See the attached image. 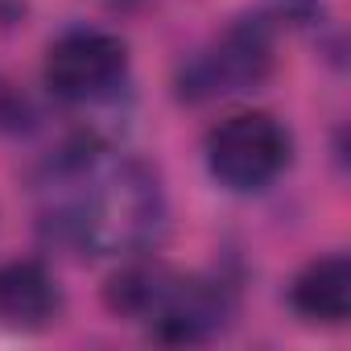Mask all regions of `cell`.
Wrapping results in <instances>:
<instances>
[{"label": "cell", "instance_id": "3", "mask_svg": "<svg viewBox=\"0 0 351 351\" xmlns=\"http://www.w3.org/2000/svg\"><path fill=\"white\" fill-rule=\"evenodd\" d=\"M128 75V46L104 29H66L50 42L42 79L62 104H95L108 99Z\"/></svg>", "mask_w": 351, "mask_h": 351}, {"label": "cell", "instance_id": "5", "mask_svg": "<svg viewBox=\"0 0 351 351\" xmlns=\"http://www.w3.org/2000/svg\"><path fill=\"white\" fill-rule=\"evenodd\" d=\"M232 318V298L219 281L207 277H178L165 285L157 310L149 314L153 335L165 343H199L211 339L223 322Z\"/></svg>", "mask_w": 351, "mask_h": 351}, {"label": "cell", "instance_id": "2", "mask_svg": "<svg viewBox=\"0 0 351 351\" xmlns=\"http://www.w3.org/2000/svg\"><path fill=\"white\" fill-rule=\"evenodd\" d=\"M289 165V132L269 112H236L207 132L211 178L236 195H256Z\"/></svg>", "mask_w": 351, "mask_h": 351}, {"label": "cell", "instance_id": "1", "mask_svg": "<svg viewBox=\"0 0 351 351\" xmlns=\"http://www.w3.org/2000/svg\"><path fill=\"white\" fill-rule=\"evenodd\" d=\"M83 186L58 207V228L91 252H145L165 232V191L145 161L99 165L71 157L62 165Z\"/></svg>", "mask_w": 351, "mask_h": 351}, {"label": "cell", "instance_id": "8", "mask_svg": "<svg viewBox=\"0 0 351 351\" xmlns=\"http://www.w3.org/2000/svg\"><path fill=\"white\" fill-rule=\"evenodd\" d=\"M173 281V273L161 261H128L124 269H116L104 285V302L112 314L120 318H149L165 293V285Z\"/></svg>", "mask_w": 351, "mask_h": 351}, {"label": "cell", "instance_id": "6", "mask_svg": "<svg viewBox=\"0 0 351 351\" xmlns=\"http://www.w3.org/2000/svg\"><path fill=\"white\" fill-rule=\"evenodd\" d=\"M62 306L58 281L42 261L17 256L0 265V322L5 326H21V330H38L46 322H54Z\"/></svg>", "mask_w": 351, "mask_h": 351}, {"label": "cell", "instance_id": "7", "mask_svg": "<svg viewBox=\"0 0 351 351\" xmlns=\"http://www.w3.org/2000/svg\"><path fill=\"white\" fill-rule=\"evenodd\" d=\"M289 306L306 322H322V326L347 322V314H351V261L343 252L310 261L289 285Z\"/></svg>", "mask_w": 351, "mask_h": 351}, {"label": "cell", "instance_id": "4", "mask_svg": "<svg viewBox=\"0 0 351 351\" xmlns=\"http://www.w3.org/2000/svg\"><path fill=\"white\" fill-rule=\"evenodd\" d=\"M269 71H273L269 29L256 21H244V25H232L219 42H211L203 54L186 62V71L178 75V95L191 104L228 99L265 83Z\"/></svg>", "mask_w": 351, "mask_h": 351}]
</instances>
